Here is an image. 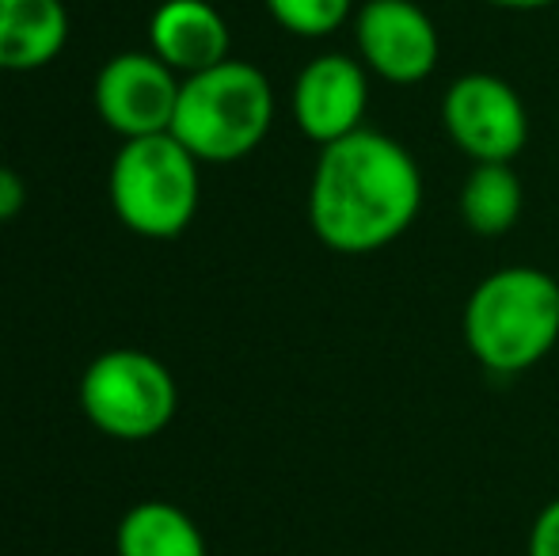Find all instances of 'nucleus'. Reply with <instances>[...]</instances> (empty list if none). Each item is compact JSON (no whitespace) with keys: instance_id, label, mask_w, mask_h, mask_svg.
I'll list each match as a JSON object with an SVG mask.
<instances>
[{"instance_id":"nucleus-14","label":"nucleus","mask_w":559,"mask_h":556,"mask_svg":"<svg viewBox=\"0 0 559 556\" xmlns=\"http://www.w3.org/2000/svg\"><path fill=\"white\" fill-rule=\"evenodd\" d=\"M271 20L297 38H328L354 20V0H263Z\"/></svg>"},{"instance_id":"nucleus-8","label":"nucleus","mask_w":559,"mask_h":556,"mask_svg":"<svg viewBox=\"0 0 559 556\" xmlns=\"http://www.w3.org/2000/svg\"><path fill=\"white\" fill-rule=\"evenodd\" d=\"M183 76L171 73L153 50H126L104 61L96 76V111L122 141L168 134Z\"/></svg>"},{"instance_id":"nucleus-12","label":"nucleus","mask_w":559,"mask_h":556,"mask_svg":"<svg viewBox=\"0 0 559 556\" xmlns=\"http://www.w3.org/2000/svg\"><path fill=\"white\" fill-rule=\"evenodd\" d=\"M118 556H210L199 522L168 499L130 507L115 527Z\"/></svg>"},{"instance_id":"nucleus-11","label":"nucleus","mask_w":559,"mask_h":556,"mask_svg":"<svg viewBox=\"0 0 559 556\" xmlns=\"http://www.w3.org/2000/svg\"><path fill=\"white\" fill-rule=\"evenodd\" d=\"M69 43L61 0H0V73H35Z\"/></svg>"},{"instance_id":"nucleus-10","label":"nucleus","mask_w":559,"mask_h":556,"mask_svg":"<svg viewBox=\"0 0 559 556\" xmlns=\"http://www.w3.org/2000/svg\"><path fill=\"white\" fill-rule=\"evenodd\" d=\"M148 50L187 81L228 61V23L210 0H164L148 20Z\"/></svg>"},{"instance_id":"nucleus-5","label":"nucleus","mask_w":559,"mask_h":556,"mask_svg":"<svg viewBox=\"0 0 559 556\" xmlns=\"http://www.w3.org/2000/svg\"><path fill=\"white\" fill-rule=\"evenodd\" d=\"M179 409V386L160 358L115 347L92 358L81 378V412L92 427L118 442L156 438Z\"/></svg>"},{"instance_id":"nucleus-16","label":"nucleus","mask_w":559,"mask_h":556,"mask_svg":"<svg viewBox=\"0 0 559 556\" xmlns=\"http://www.w3.org/2000/svg\"><path fill=\"white\" fill-rule=\"evenodd\" d=\"M23 206H27V184H23V176L15 168L0 164V225L20 217Z\"/></svg>"},{"instance_id":"nucleus-7","label":"nucleus","mask_w":559,"mask_h":556,"mask_svg":"<svg viewBox=\"0 0 559 556\" xmlns=\"http://www.w3.org/2000/svg\"><path fill=\"white\" fill-rule=\"evenodd\" d=\"M354 46L369 76L412 88L438 69L442 35L419 0H361L354 12Z\"/></svg>"},{"instance_id":"nucleus-4","label":"nucleus","mask_w":559,"mask_h":556,"mask_svg":"<svg viewBox=\"0 0 559 556\" xmlns=\"http://www.w3.org/2000/svg\"><path fill=\"white\" fill-rule=\"evenodd\" d=\"M199 168L202 164L171 134L122 141L107 176L115 217L145 240L179 237L199 214Z\"/></svg>"},{"instance_id":"nucleus-17","label":"nucleus","mask_w":559,"mask_h":556,"mask_svg":"<svg viewBox=\"0 0 559 556\" xmlns=\"http://www.w3.org/2000/svg\"><path fill=\"white\" fill-rule=\"evenodd\" d=\"M491 8H502V12H540V8L556 4V0H484Z\"/></svg>"},{"instance_id":"nucleus-3","label":"nucleus","mask_w":559,"mask_h":556,"mask_svg":"<svg viewBox=\"0 0 559 556\" xmlns=\"http://www.w3.org/2000/svg\"><path fill=\"white\" fill-rule=\"evenodd\" d=\"M274 127V88L251 61L228 58L194 73L179 88L168 134L199 164H236L251 156Z\"/></svg>"},{"instance_id":"nucleus-13","label":"nucleus","mask_w":559,"mask_h":556,"mask_svg":"<svg viewBox=\"0 0 559 556\" xmlns=\"http://www.w3.org/2000/svg\"><path fill=\"white\" fill-rule=\"evenodd\" d=\"M461 222L476 237H502L518 225L525 206V187L514 164H472L461 184Z\"/></svg>"},{"instance_id":"nucleus-2","label":"nucleus","mask_w":559,"mask_h":556,"mask_svg":"<svg viewBox=\"0 0 559 556\" xmlns=\"http://www.w3.org/2000/svg\"><path fill=\"white\" fill-rule=\"evenodd\" d=\"M464 347L495 378H518L559 343V282L540 268L510 263L476 282L464 301Z\"/></svg>"},{"instance_id":"nucleus-9","label":"nucleus","mask_w":559,"mask_h":556,"mask_svg":"<svg viewBox=\"0 0 559 556\" xmlns=\"http://www.w3.org/2000/svg\"><path fill=\"white\" fill-rule=\"evenodd\" d=\"M289 111H294L297 130L317 141L320 149L350 138L354 130L366 127L369 69L354 54H317L297 73L294 92H289Z\"/></svg>"},{"instance_id":"nucleus-1","label":"nucleus","mask_w":559,"mask_h":556,"mask_svg":"<svg viewBox=\"0 0 559 556\" xmlns=\"http://www.w3.org/2000/svg\"><path fill=\"white\" fill-rule=\"evenodd\" d=\"M423 210V168L384 130L361 127L320 149L309 179V225L335 256H373L400 240Z\"/></svg>"},{"instance_id":"nucleus-6","label":"nucleus","mask_w":559,"mask_h":556,"mask_svg":"<svg viewBox=\"0 0 559 556\" xmlns=\"http://www.w3.org/2000/svg\"><path fill=\"white\" fill-rule=\"evenodd\" d=\"M442 127L472 164H514L530 145V111L495 73L456 76L442 96Z\"/></svg>"},{"instance_id":"nucleus-15","label":"nucleus","mask_w":559,"mask_h":556,"mask_svg":"<svg viewBox=\"0 0 559 556\" xmlns=\"http://www.w3.org/2000/svg\"><path fill=\"white\" fill-rule=\"evenodd\" d=\"M530 556H559V496L540 507L530 527Z\"/></svg>"}]
</instances>
